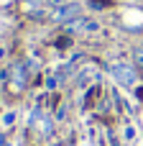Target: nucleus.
Instances as JSON below:
<instances>
[{"mask_svg": "<svg viewBox=\"0 0 143 146\" xmlns=\"http://www.w3.org/2000/svg\"><path fill=\"white\" fill-rule=\"evenodd\" d=\"M8 80H10V87L13 90H26V85H28V69H26V64L23 62H15L10 67V72H8Z\"/></svg>", "mask_w": 143, "mask_h": 146, "instance_id": "nucleus-3", "label": "nucleus"}, {"mask_svg": "<svg viewBox=\"0 0 143 146\" xmlns=\"http://www.w3.org/2000/svg\"><path fill=\"white\" fill-rule=\"evenodd\" d=\"M136 95H138V98H141V100H143V87H141V90H138V92H136Z\"/></svg>", "mask_w": 143, "mask_h": 146, "instance_id": "nucleus-5", "label": "nucleus"}, {"mask_svg": "<svg viewBox=\"0 0 143 146\" xmlns=\"http://www.w3.org/2000/svg\"><path fill=\"white\" fill-rule=\"evenodd\" d=\"M67 28H69V31H95V28H97V23L82 15V18H77V21L67 23Z\"/></svg>", "mask_w": 143, "mask_h": 146, "instance_id": "nucleus-4", "label": "nucleus"}, {"mask_svg": "<svg viewBox=\"0 0 143 146\" xmlns=\"http://www.w3.org/2000/svg\"><path fill=\"white\" fill-rule=\"evenodd\" d=\"M51 18L56 21V23H72V21H77V18H82V3H77V0H67V3H61V5H56L54 10H51Z\"/></svg>", "mask_w": 143, "mask_h": 146, "instance_id": "nucleus-2", "label": "nucleus"}, {"mask_svg": "<svg viewBox=\"0 0 143 146\" xmlns=\"http://www.w3.org/2000/svg\"><path fill=\"white\" fill-rule=\"evenodd\" d=\"M110 74H113V80H115L120 87H133V85L138 82V72H136V67L128 64V62H115V64H110Z\"/></svg>", "mask_w": 143, "mask_h": 146, "instance_id": "nucleus-1", "label": "nucleus"}]
</instances>
